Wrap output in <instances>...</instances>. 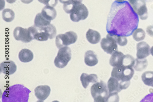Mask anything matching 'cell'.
Instances as JSON below:
<instances>
[{
    "mask_svg": "<svg viewBox=\"0 0 153 102\" xmlns=\"http://www.w3.org/2000/svg\"><path fill=\"white\" fill-rule=\"evenodd\" d=\"M77 39V34L72 31L67 32L65 34H59L56 37V45L60 49L74 43Z\"/></svg>",
    "mask_w": 153,
    "mask_h": 102,
    "instance_id": "obj_6",
    "label": "cell"
},
{
    "mask_svg": "<svg viewBox=\"0 0 153 102\" xmlns=\"http://www.w3.org/2000/svg\"><path fill=\"white\" fill-rule=\"evenodd\" d=\"M150 52L151 54L153 57V46L150 49Z\"/></svg>",
    "mask_w": 153,
    "mask_h": 102,
    "instance_id": "obj_34",
    "label": "cell"
},
{
    "mask_svg": "<svg viewBox=\"0 0 153 102\" xmlns=\"http://www.w3.org/2000/svg\"><path fill=\"white\" fill-rule=\"evenodd\" d=\"M35 95L40 101H43L49 95L50 87L47 85L40 86L36 88L34 90Z\"/></svg>",
    "mask_w": 153,
    "mask_h": 102,
    "instance_id": "obj_13",
    "label": "cell"
},
{
    "mask_svg": "<svg viewBox=\"0 0 153 102\" xmlns=\"http://www.w3.org/2000/svg\"><path fill=\"white\" fill-rule=\"evenodd\" d=\"M22 3L25 4H29L33 1V0H20Z\"/></svg>",
    "mask_w": 153,
    "mask_h": 102,
    "instance_id": "obj_31",
    "label": "cell"
},
{
    "mask_svg": "<svg viewBox=\"0 0 153 102\" xmlns=\"http://www.w3.org/2000/svg\"><path fill=\"white\" fill-rule=\"evenodd\" d=\"M146 31L147 33L150 36L153 37V26L149 25L146 28Z\"/></svg>",
    "mask_w": 153,
    "mask_h": 102,
    "instance_id": "obj_29",
    "label": "cell"
},
{
    "mask_svg": "<svg viewBox=\"0 0 153 102\" xmlns=\"http://www.w3.org/2000/svg\"><path fill=\"white\" fill-rule=\"evenodd\" d=\"M82 0H71L70 2L74 5H76L81 4Z\"/></svg>",
    "mask_w": 153,
    "mask_h": 102,
    "instance_id": "obj_30",
    "label": "cell"
},
{
    "mask_svg": "<svg viewBox=\"0 0 153 102\" xmlns=\"http://www.w3.org/2000/svg\"><path fill=\"white\" fill-rule=\"evenodd\" d=\"M137 58L144 59L149 55L150 48L149 45L146 42H140L137 45Z\"/></svg>",
    "mask_w": 153,
    "mask_h": 102,
    "instance_id": "obj_12",
    "label": "cell"
},
{
    "mask_svg": "<svg viewBox=\"0 0 153 102\" xmlns=\"http://www.w3.org/2000/svg\"><path fill=\"white\" fill-rule=\"evenodd\" d=\"M111 34L117 44L120 46H123L126 45L127 44L128 41H127L126 36Z\"/></svg>",
    "mask_w": 153,
    "mask_h": 102,
    "instance_id": "obj_27",
    "label": "cell"
},
{
    "mask_svg": "<svg viewBox=\"0 0 153 102\" xmlns=\"http://www.w3.org/2000/svg\"><path fill=\"white\" fill-rule=\"evenodd\" d=\"M51 21L45 18L42 13H38L35 17L34 23L35 26L37 27H45L50 24Z\"/></svg>",
    "mask_w": 153,
    "mask_h": 102,
    "instance_id": "obj_21",
    "label": "cell"
},
{
    "mask_svg": "<svg viewBox=\"0 0 153 102\" xmlns=\"http://www.w3.org/2000/svg\"><path fill=\"white\" fill-rule=\"evenodd\" d=\"M139 21L138 15L128 1H114L108 17L106 31L109 34L128 36L137 29Z\"/></svg>",
    "mask_w": 153,
    "mask_h": 102,
    "instance_id": "obj_1",
    "label": "cell"
},
{
    "mask_svg": "<svg viewBox=\"0 0 153 102\" xmlns=\"http://www.w3.org/2000/svg\"><path fill=\"white\" fill-rule=\"evenodd\" d=\"M134 71L132 67L122 66L113 68L111 73L112 77L122 82H130Z\"/></svg>",
    "mask_w": 153,
    "mask_h": 102,
    "instance_id": "obj_4",
    "label": "cell"
},
{
    "mask_svg": "<svg viewBox=\"0 0 153 102\" xmlns=\"http://www.w3.org/2000/svg\"><path fill=\"white\" fill-rule=\"evenodd\" d=\"M91 92L94 102L108 101L109 92L106 84L103 81L94 84L91 88Z\"/></svg>",
    "mask_w": 153,
    "mask_h": 102,
    "instance_id": "obj_3",
    "label": "cell"
},
{
    "mask_svg": "<svg viewBox=\"0 0 153 102\" xmlns=\"http://www.w3.org/2000/svg\"><path fill=\"white\" fill-rule=\"evenodd\" d=\"M115 1H116L120 2H121L125 1L124 0H115Z\"/></svg>",
    "mask_w": 153,
    "mask_h": 102,
    "instance_id": "obj_35",
    "label": "cell"
},
{
    "mask_svg": "<svg viewBox=\"0 0 153 102\" xmlns=\"http://www.w3.org/2000/svg\"><path fill=\"white\" fill-rule=\"evenodd\" d=\"M148 65L147 61L145 58L141 59L137 58L134 67L136 71H142L147 68Z\"/></svg>",
    "mask_w": 153,
    "mask_h": 102,
    "instance_id": "obj_23",
    "label": "cell"
},
{
    "mask_svg": "<svg viewBox=\"0 0 153 102\" xmlns=\"http://www.w3.org/2000/svg\"><path fill=\"white\" fill-rule=\"evenodd\" d=\"M14 12L10 9H6L2 12V17L3 19L7 22H10L14 19Z\"/></svg>",
    "mask_w": 153,
    "mask_h": 102,
    "instance_id": "obj_25",
    "label": "cell"
},
{
    "mask_svg": "<svg viewBox=\"0 0 153 102\" xmlns=\"http://www.w3.org/2000/svg\"><path fill=\"white\" fill-rule=\"evenodd\" d=\"M71 0H59V2L64 4H67L71 1Z\"/></svg>",
    "mask_w": 153,
    "mask_h": 102,
    "instance_id": "obj_32",
    "label": "cell"
},
{
    "mask_svg": "<svg viewBox=\"0 0 153 102\" xmlns=\"http://www.w3.org/2000/svg\"><path fill=\"white\" fill-rule=\"evenodd\" d=\"M80 80L84 88L86 89L90 83H96L98 81V77L96 74L82 73L80 77Z\"/></svg>",
    "mask_w": 153,
    "mask_h": 102,
    "instance_id": "obj_16",
    "label": "cell"
},
{
    "mask_svg": "<svg viewBox=\"0 0 153 102\" xmlns=\"http://www.w3.org/2000/svg\"><path fill=\"white\" fill-rule=\"evenodd\" d=\"M124 56L122 52L116 51L112 54L110 58V64L114 67L122 66Z\"/></svg>",
    "mask_w": 153,
    "mask_h": 102,
    "instance_id": "obj_15",
    "label": "cell"
},
{
    "mask_svg": "<svg viewBox=\"0 0 153 102\" xmlns=\"http://www.w3.org/2000/svg\"><path fill=\"white\" fill-rule=\"evenodd\" d=\"M100 45L102 49L108 54L111 55L118 51L117 43L110 34L102 40Z\"/></svg>",
    "mask_w": 153,
    "mask_h": 102,
    "instance_id": "obj_10",
    "label": "cell"
},
{
    "mask_svg": "<svg viewBox=\"0 0 153 102\" xmlns=\"http://www.w3.org/2000/svg\"><path fill=\"white\" fill-rule=\"evenodd\" d=\"M147 1H153V0H145Z\"/></svg>",
    "mask_w": 153,
    "mask_h": 102,
    "instance_id": "obj_36",
    "label": "cell"
},
{
    "mask_svg": "<svg viewBox=\"0 0 153 102\" xmlns=\"http://www.w3.org/2000/svg\"><path fill=\"white\" fill-rule=\"evenodd\" d=\"M129 3L140 19L146 20L148 17V9L145 0H128Z\"/></svg>",
    "mask_w": 153,
    "mask_h": 102,
    "instance_id": "obj_8",
    "label": "cell"
},
{
    "mask_svg": "<svg viewBox=\"0 0 153 102\" xmlns=\"http://www.w3.org/2000/svg\"><path fill=\"white\" fill-rule=\"evenodd\" d=\"M84 61L86 65L90 67L95 66L98 62L97 55L91 50L88 51L85 53Z\"/></svg>",
    "mask_w": 153,
    "mask_h": 102,
    "instance_id": "obj_17",
    "label": "cell"
},
{
    "mask_svg": "<svg viewBox=\"0 0 153 102\" xmlns=\"http://www.w3.org/2000/svg\"><path fill=\"white\" fill-rule=\"evenodd\" d=\"M46 27H37L34 25L29 28L33 39L44 41L48 40L49 38L50 39V35Z\"/></svg>",
    "mask_w": 153,
    "mask_h": 102,
    "instance_id": "obj_9",
    "label": "cell"
},
{
    "mask_svg": "<svg viewBox=\"0 0 153 102\" xmlns=\"http://www.w3.org/2000/svg\"><path fill=\"white\" fill-rule=\"evenodd\" d=\"M40 2L46 6L54 7L58 3V0H38Z\"/></svg>",
    "mask_w": 153,
    "mask_h": 102,
    "instance_id": "obj_28",
    "label": "cell"
},
{
    "mask_svg": "<svg viewBox=\"0 0 153 102\" xmlns=\"http://www.w3.org/2000/svg\"><path fill=\"white\" fill-rule=\"evenodd\" d=\"M142 79L145 85L153 87V71L144 72L142 75Z\"/></svg>",
    "mask_w": 153,
    "mask_h": 102,
    "instance_id": "obj_22",
    "label": "cell"
},
{
    "mask_svg": "<svg viewBox=\"0 0 153 102\" xmlns=\"http://www.w3.org/2000/svg\"><path fill=\"white\" fill-rule=\"evenodd\" d=\"M31 92L22 84H17L7 88L2 96V102H28Z\"/></svg>",
    "mask_w": 153,
    "mask_h": 102,
    "instance_id": "obj_2",
    "label": "cell"
},
{
    "mask_svg": "<svg viewBox=\"0 0 153 102\" xmlns=\"http://www.w3.org/2000/svg\"><path fill=\"white\" fill-rule=\"evenodd\" d=\"M88 11L85 6L80 4L74 6L70 15L71 20L75 22L86 19L88 15Z\"/></svg>",
    "mask_w": 153,
    "mask_h": 102,
    "instance_id": "obj_7",
    "label": "cell"
},
{
    "mask_svg": "<svg viewBox=\"0 0 153 102\" xmlns=\"http://www.w3.org/2000/svg\"><path fill=\"white\" fill-rule=\"evenodd\" d=\"M124 1H126V0H124Z\"/></svg>",
    "mask_w": 153,
    "mask_h": 102,
    "instance_id": "obj_37",
    "label": "cell"
},
{
    "mask_svg": "<svg viewBox=\"0 0 153 102\" xmlns=\"http://www.w3.org/2000/svg\"><path fill=\"white\" fill-rule=\"evenodd\" d=\"M135 60L131 55L127 54L124 56L123 65L125 67H132L134 65Z\"/></svg>",
    "mask_w": 153,
    "mask_h": 102,
    "instance_id": "obj_26",
    "label": "cell"
},
{
    "mask_svg": "<svg viewBox=\"0 0 153 102\" xmlns=\"http://www.w3.org/2000/svg\"><path fill=\"white\" fill-rule=\"evenodd\" d=\"M146 33L141 28L136 29L132 34L134 39L138 42L144 40L146 37Z\"/></svg>",
    "mask_w": 153,
    "mask_h": 102,
    "instance_id": "obj_24",
    "label": "cell"
},
{
    "mask_svg": "<svg viewBox=\"0 0 153 102\" xmlns=\"http://www.w3.org/2000/svg\"><path fill=\"white\" fill-rule=\"evenodd\" d=\"M1 72L5 74L11 75L17 70V66L15 63L11 60L4 61L0 64Z\"/></svg>",
    "mask_w": 153,
    "mask_h": 102,
    "instance_id": "obj_14",
    "label": "cell"
},
{
    "mask_svg": "<svg viewBox=\"0 0 153 102\" xmlns=\"http://www.w3.org/2000/svg\"><path fill=\"white\" fill-rule=\"evenodd\" d=\"M17 0H6L7 2L10 4H12L15 3Z\"/></svg>",
    "mask_w": 153,
    "mask_h": 102,
    "instance_id": "obj_33",
    "label": "cell"
},
{
    "mask_svg": "<svg viewBox=\"0 0 153 102\" xmlns=\"http://www.w3.org/2000/svg\"><path fill=\"white\" fill-rule=\"evenodd\" d=\"M13 35L16 40L24 43L29 42L33 40L29 28L17 27L14 31Z\"/></svg>",
    "mask_w": 153,
    "mask_h": 102,
    "instance_id": "obj_11",
    "label": "cell"
},
{
    "mask_svg": "<svg viewBox=\"0 0 153 102\" xmlns=\"http://www.w3.org/2000/svg\"><path fill=\"white\" fill-rule=\"evenodd\" d=\"M71 48L67 46L60 48L54 61L55 66L59 68L66 67L71 59Z\"/></svg>",
    "mask_w": 153,
    "mask_h": 102,
    "instance_id": "obj_5",
    "label": "cell"
},
{
    "mask_svg": "<svg viewBox=\"0 0 153 102\" xmlns=\"http://www.w3.org/2000/svg\"><path fill=\"white\" fill-rule=\"evenodd\" d=\"M19 57L21 62L27 63L33 60V54L30 50L25 48L20 51L19 54Z\"/></svg>",
    "mask_w": 153,
    "mask_h": 102,
    "instance_id": "obj_20",
    "label": "cell"
},
{
    "mask_svg": "<svg viewBox=\"0 0 153 102\" xmlns=\"http://www.w3.org/2000/svg\"><path fill=\"white\" fill-rule=\"evenodd\" d=\"M41 13L45 18L50 21L54 20L57 16L56 9L53 7L48 6H46L42 9Z\"/></svg>",
    "mask_w": 153,
    "mask_h": 102,
    "instance_id": "obj_19",
    "label": "cell"
},
{
    "mask_svg": "<svg viewBox=\"0 0 153 102\" xmlns=\"http://www.w3.org/2000/svg\"><path fill=\"white\" fill-rule=\"evenodd\" d=\"M86 36L88 41L92 44L98 43L101 39V35L98 31L89 29L86 32Z\"/></svg>",
    "mask_w": 153,
    "mask_h": 102,
    "instance_id": "obj_18",
    "label": "cell"
}]
</instances>
